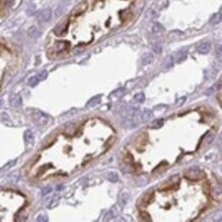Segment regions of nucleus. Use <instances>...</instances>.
Segmentation results:
<instances>
[{
    "instance_id": "nucleus-1",
    "label": "nucleus",
    "mask_w": 222,
    "mask_h": 222,
    "mask_svg": "<svg viewBox=\"0 0 222 222\" xmlns=\"http://www.w3.org/2000/svg\"><path fill=\"white\" fill-rule=\"evenodd\" d=\"M140 122V112L134 107H128L124 115V126L128 128H133Z\"/></svg>"
},
{
    "instance_id": "nucleus-2",
    "label": "nucleus",
    "mask_w": 222,
    "mask_h": 222,
    "mask_svg": "<svg viewBox=\"0 0 222 222\" xmlns=\"http://www.w3.org/2000/svg\"><path fill=\"white\" fill-rule=\"evenodd\" d=\"M201 175H202V172L198 167H191L184 172L185 177L188 178V179H191V180L200 179V178H201Z\"/></svg>"
},
{
    "instance_id": "nucleus-3",
    "label": "nucleus",
    "mask_w": 222,
    "mask_h": 222,
    "mask_svg": "<svg viewBox=\"0 0 222 222\" xmlns=\"http://www.w3.org/2000/svg\"><path fill=\"white\" fill-rule=\"evenodd\" d=\"M51 18V10L49 8H45V9L41 10L38 14V20L40 21H47Z\"/></svg>"
},
{
    "instance_id": "nucleus-4",
    "label": "nucleus",
    "mask_w": 222,
    "mask_h": 222,
    "mask_svg": "<svg viewBox=\"0 0 222 222\" xmlns=\"http://www.w3.org/2000/svg\"><path fill=\"white\" fill-rule=\"evenodd\" d=\"M68 25H69V20H66V21H64V23L57 25V27L54 29V33L57 34V35H62V34L67 31Z\"/></svg>"
},
{
    "instance_id": "nucleus-5",
    "label": "nucleus",
    "mask_w": 222,
    "mask_h": 222,
    "mask_svg": "<svg viewBox=\"0 0 222 222\" xmlns=\"http://www.w3.org/2000/svg\"><path fill=\"white\" fill-rule=\"evenodd\" d=\"M210 49H211V45L207 42H203L197 46L198 52L202 53V54H206V53H208L209 51H210Z\"/></svg>"
},
{
    "instance_id": "nucleus-6",
    "label": "nucleus",
    "mask_w": 222,
    "mask_h": 222,
    "mask_svg": "<svg viewBox=\"0 0 222 222\" xmlns=\"http://www.w3.org/2000/svg\"><path fill=\"white\" fill-rule=\"evenodd\" d=\"M153 114L150 110H143L140 112V120L141 122H148L150 120H152Z\"/></svg>"
},
{
    "instance_id": "nucleus-7",
    "label": "nucleus",
    "mask_w": 222,
    "mask_h": 222,
    "mask_svg": "<svg viewBox=\"0 0 222 222\" xmlns=\"http://www.w3.org/2000/svg\"><path fill=\"white\" fill-rule=\"evenodd\" d=\"M153 61H154V55H153V53H150V52L143 54V57H142V59H141V62L143 66L150 64Z\"/></svg>"
},
{
    "instance_id": "nucleus-8",
    "label": "nucleus",
    "mask_w": 222,
    "mask_h": 222,
    "mask_svg": "<svg viewBox=\"0 0 222 222\" xmlns=\"http://www.w3.org/2000/svg\"><path fill=\"white\" fill-rule=\"evenodd\" d=\"M100 100H101V95H100V94H98V95H95L94 97H92L91 100L88 101L87 107H96V105H97L98 103L100 102Z\"/></svg>"
},
{
    "instance_id": "nucleus-9",
    "label": "nucleus",
    "mask_w": 222,
    "mask_h": 222,
    "mask_svg": "<svg viewBox=\"0 0 222 222\" xmlns=\"http://www.w3.org/2000/svg\"><path fill=\"white\" fill-rule=\"evenodd\" d=\"M28 33H29L30 37H32V38H38L40 36V32H39V30H38V28L34 27V26L30 28Z\"/></svg>"
},
{
    "instance_id": "nucleus-10",
    "label": "nucleus",
    "mask_w": 222,
    "mask_h": 222,
    "mask_svg": "<svg viewBox=\"0 0 222 222\" xmlns=\"http://www.w3.org/2000/svg\"><path fill=\"white\" fill-rule=\"evenodd\" d=\"M86 7H87L86 3H81L80 5H78L77 7H75V9L73 10V14H80L86 9Z\"/></svg>"
},
{
    "instance_id": "nucleus-11",
    "label": "nucleus",
    "mask_w": 222,
    "mask_h": 222,
    "mask_svg": "<svg viewBox=\"0 0 222 222\" xmlns=\"http://www.w3.org/2000/svg\"><path fill=\"white\" fill-rule=\"evenodd\" d=\"M107 178L111 182H117L118 179H119V176H118V174L116 172H109L107 174Z\"/></svg>"
},
{
    "instance_id": "nucleus-12",
    "label": "nucleus",
    "mask_w": 222,
    "mask_h": 222,
    "mask_svg": "<svg viewBox=\"0 0 222 222\" xmlns=\"http://www.w3.org/2000/svg\"><path fill=\"white\" fill-rule=\"evenodd\" d=\"M119 200H120V203H121L123 206H125V205H126L129 201V193H125V191H124V193H122L121 195H120Z\"/></svg>"
},
{
    "instance_id": "nucleus-13",
    "label": "nucleus",
    "mask_w": 222,
    "mask_h": 222,
    "mask_svg": "<svg viewBox=\"0 0 222 222\" xmlns=\"http://www.w3.org/2000/svg\"><path fill=\"white\" fill-rule=\"evenodd\" d=\"M134 100L136 101V102H138V103L143 102V101L145 100V95H144V93H142V92H139V93L135 94Z\"/></svg>"
},
{
    "instance_id": "nucleus-14",
    "label": "nucleus",
    "mask_w": 222,
    "mask_h": 222,
    "mask_svg": "<svg viewBox=\"0 0 222 222\" xmlns=\"http://www.w3.org/2000/svg\"><path fill=\"white\" fill-rule=\"evenodd\" d=\"M185 57H186V51H184V50L178 51L177 54H176V59H177L178 62H182L183 59H185Z\"/></svg>"
},
{
    "instance_id": "nucleus-15",
    "label": "nucleus",
    "mask_w": 222,
    "mask_h": 222,
    "mask_svg": "<svg viewBox=\"0 0 222 222\" xmlns=\"http://www.w3.org/2000/svg\"><path fill=\"white\" fill-rule=\"evenodd\" d=\"M163 125H164V120L159 119V120H155V121L152 123L150 127H152V128H160Z\"/></svg>"
},
{
    "instance_id": "nucleus-16",
    "label": "nucleus",
    "mask_w": 222,
    "mask_h": 222,
    "mask_svg": "<svg viewBox=\"0 0 222 222\" xmlns=\"http://www.w3.org/2000/svg\"><path fill=\"white\" fill-rule=\"evenodd\" d=\"M66 46H67L66 42H57V43H55V45H54V49L57 51H62L66 48Z\"/></svg>"
},
{
    "instance_id": "nucleus-17",
    "label": "nucleus",
    "mask_w": 222,
    "mask_h": 222,
    "mask_svg": "<svg viewBox=\"0 0 222 222\" xmlns=\"http://www.w3.org/2000/svg\"><path fill=\"white\" fill-rule=\"evenodd\" d=\"M163 31H164L163 26L158 23L155 24L154 27H153V32H154V33H160V32H163Z\"/></svg>"
},
{
    "instance_id": "nucleus-18",
    "label": "nucleus",
    "mask_w": 222,
    "mask_h": 222,
    "mask_svg": "<svg viewBox=\"0 0 222 222\" xmlns=\"http://www.w3.org/2000/svg\"><path fill=\"white\" fill-rule=\"evenodd\" d=\"M173 59H172V57H169L167 59V61H166V64H165V69H170L172 66H173Z\"/></svg>"
},
{
    "instance_id": "nucleus-19",
    "label": "nucleus",
    "mask_w": 222,
    "mask_h": 222,
    "mask_svg": "<svg viewBox=\"0 0 222 222\" xmlns=\"http://www.w3.org/2000/svg\"><path fill=\"white\" fill-rule=\"evenodd\" d=\"M25 139H26V142H31L32 139H33V136H32V132L31 131H27L26 132V135H25Z\"/></svg>"
},
{
    "instance_id": "nucleus-20",
    "label": "nucleus",
    "mask_w": 222,
    "mask_h": 222,
    "mask_svg": "<svg viewBox=\"0 0 222 222\" xmlns=\"http://www.w3.org/2000/svg\"><path fill=\"white\" fill-rule=\"evenodd\" d=\"M220 21H221V14H215L214 18H212L211 23H212V24H217V23H219Z\"/></svg>"
},
{
    "instance_id": "nucleus-21",
    "label": "nucleus",
    "mask_w": 222,
    "mask_h": 222,
    "mask_svg": "<svg viewBox=\"0 0 222 222\" xmlns=\"http://www.w3.org/2000/svg\"><path fill=\"white\" fill-rule=\"evenodd\" d=\"M37 83H38V78H37L36 76L31 77V78L29 79V84H30L31 86H35Z\"/></svg>"
},
{
    "instance_id": "nucleus-22",
    "label": "nucleus",
    "mask_w": 222,
    "mask_h": 222,
    "mask_svg": "<svg viewBox=\"0 0 222 222\" xmlns=\"http://www.w3.org/2000/svg\"><path fill=\"white\" fill-rule=\"evenodd\" d=\"M186 100V97L185 96H182V97H180V98H178L177 100H176V103L175 105H177V107H181V105H183V102Z\"/></svg>"
},
{
    "instance_id": "nucleus-23",
    "label": "nucleus",
    "mask_w": 222,
    "mask_h": 222,
    "mask_svg": "<svg viewBox=\"0 0 222 222\" xmlns=\"http://www.w3.org/2000/svg\"><path fill=\"white\" fill-rule=\"evenodd\" d=\"M153 50H154L156 53H160L162 51L161 45L160 44H154V45H153Z\"/></svg>"
},
{
    "instance_id": "nucleus-24",
    "label": "nucleus",
    "mask_w": 222,
    "mask_h": 222,
    "mask_svg": "<svg viewBox=\"0 0 222 222\" xmlns=\"http://www.w3.org/2000/svg\"><path fill=\"white\" fill-rule=\"evenodd\" d=\"M57 204H59V196H55V198H53V199H52V202H51V205H50V208L55 207Z\"/></svg>"
},
{
    "instance_id": "nucleus-25",
    "label": "nucleus",
    "mask_w": 222,
    "mask_h": 222,
    "mask_svg": "<svg viewBox=\"0 0 222 222\" xmlns=\"http://www.w3.org/2000/svg\"><path fill=\"white\" fill-rule=\"evenodd\" d=\"M46 76H47V72L46 71H43V72L40 74V79H44Z\"/></svg>"
}]
</instances>
